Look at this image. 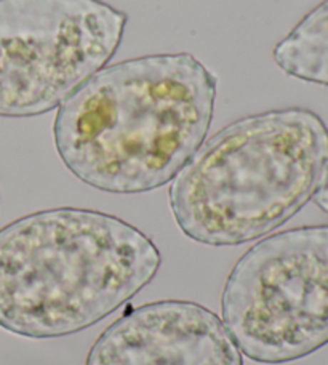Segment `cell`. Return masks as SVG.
<instances>
[{
	"instance_id": "3957f363",
	"label": "cell",
	"mask_w": 328,
	"mask_h": 365,
	"mask_svg": "<svg viewBox=\"0 0 328 365\" xmlns=\"http://www.w3.org/2000/svg\"><path fill=\"white\" fill-rule=\"evenodd\" d=\"M328 164V127L311 109L253 114L222 127L173 178L180 231L210 247L279 230L312 199Z\"/></svg>"
},
{
	"instance_id": "7a4b0ae2",
	"label": "cell",
	"mask_w": 328,
	"mask_h": 365,
	"mask_svg": "<svg viewBox=\"0 0 328 365\" xmlns=\"http://www.w3.org/2000/svg\"><path fill=\"white\" fill-rule=\"evenodd\" d=\"M162 264L136 226L61 207L0 230V329L31 340L78 334L136 297Z\"/></svg>"
},
{
	"instance_id": "5b68a950",
	"label": "cell",
	"mask_w": 328,
	"mask_h": 365,
	"mask_svg": "<svg viewBox=\"0 0 328 365\" xmlns=\"http://www.w3.org/2000/svg\"><path fill=\"white\" fill-rule=\"evenodd\" d=\"M125 26L103 0H0V117L60 108L113 60Z\"/></svg>"
},
{
	"instance_id": "8992f818",
	"label": "cell",
	"mask_w": 328,
	"mask_h": 365,
	"mask_svg": "<svg viewBox=\"0 0 328 365\" xmlns=\"http://www.w3.org/2000/svg\"><path fill=\"white\" fill-rule=\"evenodd\" d=\"M85 365H244V359L213 311L186 299H160L109 325Z\"/></svg>"
},
{
	"instance_id": "277c9868",
	"label": "cell",
	"mask_w": 328,
	"mask_h": 365,
	"mask_svg": "<svg viewBox=\"0 0 328 365\" xmlns=\"http://www.w3.org/2000/svg\"><path fill=\"white\" fill-rule=\"evenodd\" d=\"M222 324L240 353L279 365L328 344V225L293 227L250 247L221 295Z\"/></svg>"
},
{
	"instance_id": "52a82bcc",
	"label": "cell",
	"mask_w": 328,
	"mask_h": 365,
	"mask_svg": "<svg viewBox=\"0 0 328 365\" xmlns=\"http://www.w3.org/2000/svg\"><path fill=\"white\" fill-rule=\"evenodd\" d=\"M272 58L293 79L328 87V0L299 19L275 45Z\"/></svg>"
},
{
	"instance_id": "6da1fadb",
	"label": "cell",
	"mask_w": 328,
	"mask_h": 365,
	"mask_svg": "<svg viewBox=\"0 0 328 365\" xmlns=\"http://www.w3.org/2000/svg\"><path fill=\"white\" fill-rule=\"evenodd\" d=\"M218 77L191 53L98 71L55 115L64 167L98 191L140 194L173 181L212 125Z\"/></svg>"
},
{
	"instance_id": "ba28073f",
	"label": "cell",
	"mask_w": 328,
	"mask_h": 365,
	"mask_svg": "<svg viewBox=\"0 0 328 365\" xmlns=\"http://www.w3.org/2000/svg\"><path fill=\"white\" fill-rule=\"evenodd\" d=\"M312 199L320 210H322L325 215H328V164L325 167L322 180H320L316 192L312 195Z\"/></svg>"
}]
</instances>
